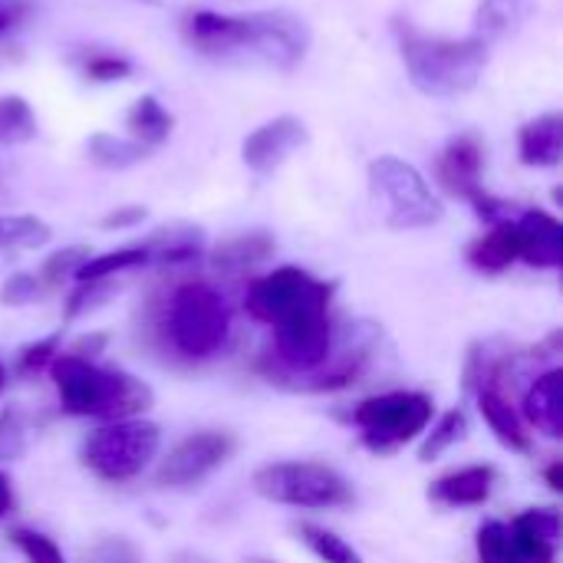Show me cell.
Wrapping results in <instances>:
<instances>
[{"instance_id": "e575fe53", "label": "cell", "mask_w": 563, "mask_h": 563, "mask_svg": "<svg viewBox=\"0 0 563 563\" xmlns=\"http://www.w3.org/2000/svg\"><path fill=\"white\" fill-rule=\"evenodd\" d=\"M82 73L92 82H115V79H129L132 76V63L125 56H115V53H96V56L86 59Z\"/></svg>"}, {"instance_id": "8d00e7d4", "label": "cell", "mask_w": 563, "mask_h": 563, "mask_svg": "<svg viewBox=\"0 0 563 563\" xmlns=\"http://www.w3.org/2000/svg\"><path fill=\"white\" fill-rule=\"evenodd\" d=\"M40 277L36 274H10L0 287V303L3 307H26L40 297Z\"/></svg>"}, {"instance_id": "7a4b0ae2", "label": "cell", "mask_w": 563, "mask_h": 563, "mask_svg": "<svg viewBox=\"0 0 563 563\" xmlns=\"http://www.w3.org/2000/svg\"><path fill=\"white\" fill-rule=\"evenodd\" d=\"M393 33L409 73V82L422 96L452 99L465 96L478 86L485 66H488V43L478 36H432L422 33L409 16L393 20Z\"/></svg>"}, {"instance_id": "f6af8a7d", "label": "cell", "mask_w": 563, "mask_h": 563, "mask_svg": "<svg viewBox=\"0 0 563 563\" xmlns=\"http://www.w3.org/2000/svg\"><path fill=\"white\" fill-rule=\"evenodd\" d=\"M241 563H277V561H271V558H247V561H241Z\"/></svg>"}, {"instance_id": "d590c367", "label": "cell", "mask_w": 563, "mask_h": 563, "mask_svg": "<svg viewBox=\"0 0 563 563\" xmlns=\"http://www.w3.org/2000/svg\"><path fill=\"white\" fill-rule=\"evenodd\" d=\"M56 350H59V333L46 336V340H36V343H26L16 356V369L23 376H33L40 369H46L53 360H56Z\"/></svg>"}, {"instance_id": "2e32d148", "label": "cell", "mask_w": 563, "mask_h": 563, "mask_svg": "<svg viewBox=\"0 0 563 563\" xmlns=\"http://www.w3.org/2000/svg\"><path fill=\"white\" fill-rule=\"evenodd\" d=\"M563 155V115L544 112L521 125L518 132V158L528 168H554Z\"/></svg>"}, {"instance_id": "e0dca14e", "label": "cell", "mask_w": 563, "mask_h": 563, "mask_svg": "<svg viewBox=\"0 0 563 563\" xmlns=\"http://www.w3.org/2000/svg\"><path fill=\"white\" fill-rule=\"evenodd\" d=\"M148 251V264H188L205 254V228L175 221L139 241Z\"/></svg>"}, {"instance_id": "d4e9b609", "label": "cell", "mask_w": 563, "mask_h": 563, "mask_svg": "<svg viewBox=\"0 0 563 563\" xmlns=\"http://www.w3.org/2000/svg\"><path fill=\"white\" fill-rule=\"evenodd\" d=\"M294 531H297L300 544H303L317 561L366 563V558H363V554H360L346 538H340V534H336V531H330V528H320V525H313V521H303V525H297Z\"/></svg>"}, {"instance_id": "ee69618b", "label": "cell", "mask_w": 563, "mask_h": 563, "mask_svg": "<svg viewBox=\"0 0 563 563\" xmlns=\"http://www.w3.org/2000/svg\"><path fill=\"white\" fill-rule=\"evenodd\" d=\"M3 386H7V366L0 363V393H3Z\"/></svg>"}, {"instance_id": "f546056e", "label": "cell", "mask_w": 563, "mask_h": 563, "mask_svg": "<svg viewBox=\"0 0 563 563\" xmlns=\"http://www.w3.org/2000/svg\"><path fill=\"white\" fill-rule=\"evenodd\" d=\"M26 416L16 406H7L0 412V462H16L26 452Z\"/></svg>"}, {"instance_id": "60d3db41", "label": "cell", "mask_w": 563, "mask_h": 563, "mask_svg": "<svg viewBox=\"0 0 563 563\" xmlns=\"http://www.w3.org/2000/svg\"><path fill=\"white\" fill-rule=\"evenodd\" d=\"M168 563H214L211 558H205V554H198V551H178V554H172Z\"/></svg>"}, {"instance_id": "4fadbf2b", "label": "cell", "mask_w": 563, "mask_h": 563, "mask_svg": "<svg viewBox=\"0 0 563 563\" xmlns=\"http://www.w3.org/2000/svg\"><path fill=\"white\" fill-rule=\"evenodd\" d=\"M518 257L538 271L563 267V228L561 221L541 208H528L518 221Z\"/></svg>"}, {"instance_id": "b9f144b4", "label": "cell", "mask_w": 563, "mask_h": 563, "mask_svg": "<svg viewBox=\"0 0 563 563\" xmlns=\"http://www.w3.org/2000/svg\"><path fill=\"white\" fill-rule=\"evenodd\" d=\"M548 485H551L554 492H563V462H554V465L548 468Z\"/></svg>"}, {"instance_id": "30bf717a", "label": "cell", "mask_w": 563, "mask_h": 563, "mask_svg": "<svg viewBox=\"0 0 563 563\" xmlns=\"http://www.w3.org/2000/svg\"><path fill=\"white\" fill-rule=\"evenodd\" d=\"M234 449H238V442H234L231 432H218V429L195 432V435L181 439L158 462L155 485L158 488H172V492L198 488L205 478H211L234 455Z\"/></svg>"}, {"instance_id": "1f68e13d", "label": "cell", "mask_w": 563, "mask_h": 563, "mask_svg": "<svg viewBox=\"0 0 563 563\" xmlns=\"http://www.w3.org/2000/svg\"><path fill=\"white\" fill-rule=\"evenodd\" d=\"M112 294H115V284L112 280H86V284H79L69 294V300H66V320H76V317L102 307Z\"/></svg>"}, {"instance_id": "6da1fadb", "label": "cell", "mask_w": 563, "mask_h": 563, "mask_svg": "<svg viewBox=\"0 0 563 563\" xmlns=\"http://www.w3.org/2000/svg\"><path fill=\"white\" fill-rule=\"evenodd\" d=\"M185 40L191 49L224 63H264L277 73H294L310 49V23L294 10L218 13L195 10L185 16Z\"/></svg>"}, {"instance_id": "ab89813d", "label": "cell", "mask_w": 563, "mask_h": 563, "mask_svg": "<svg viewBox=\"0 0 563 563\" xmlns=\"http://www.w3.org/2000/svg\"><path fill=\"white\" fill-rule=\"evenodd\" d=\"M10 508H13V492H10V482H7V475L0 472V521L10 515Z\"/></svg>"}, {"instance_id": "ffe728a7", "label": "cell", "mask_w": 563, "mask_h": 563, "mask_svg": "<svg viewBox=\"0 0 563 563\" xmlns=\"http://www.w3.org/2000/svg\"><path fill=\"white\" fill-rule=\"evenodd\" d=\"M125 129H129V139H135L139 145L158 148L168 142L175 129V115L155 96H139L125 112Z\"/></svg>"}, {"instance_id": "8992f818", "label": "cell", "mask_w": 563, "mask_h": 563, "mask_svg": "<svg viewBox=\"0 0 563 563\" xmlns=\"http://www.w3.org/2000/svg\"><path fill=\"white\" fill-rule=\"evenodd\" d=\"M162 449V429L145 419L106 422L82 442V465L102 482H132L139 478Z\"/></svg>"}, {"instance_id": "44dd1931", "label": "cell", "mask_w": 563, "mask_h": 563, "mask_svg": "<svg viewBox=\"0 0 563 563\" xmlns=\"http://www.w3.org/2000/svg\"><path fill=\"white\" fill-rule=\"evenodd\" d=\"M518 261V231L515 221H501L495 224L488 234H482L472 247H468V264L482 274H501Z\"/></svg>"}, {"instance_id": "277c9868", "label": "cell", "mask_w": 563, "mask_h": 563, "mask_svg": "<svg viewBox=\"0 0 563 563\" xmlns=\"http://www.w3.org/2000/svg\"><path fill=\"white\" fill-rule=\"evenodd\" d=\"M257 498L300 511H330L356 501L353 482L327 462H267L251 475Z\"/></svg>"}, {"instance_id": "83f0119b", "label": "cell", "mask_w": 563, "mask_h": 563, "mask_svg": "<svg viewBox=\"0 0 563 563\" xmlns=\"http://www.w3.org/2000/svg\"><path fill=\"white\" fill-rule=\"evenodd\" d=\"M36 139V112L23 96H0V145H23Z\"/></svg>"}, {"instance_id": "7402d4cb", "label": "cell", "mask_w": 563, "mask_h": 563, "mask_svg": "<svg viewBox=\"0 0 563 563\" xmlns=\"http://www.w3.org/2000/svg\"><path fill=\"white\" fill-rule=\"evenodd\" d=\"M274 247H277V241H274L267 231L234 234V238H228V241H221V244L214 247L211 264H214L218 271H231V274H238V271H247V267H254V264L267 261V257L274 254Z\"/></svg>"}, {"instance_id": "603a6c76", "label": "cell", "mask_w": 563, "mask_h": 563, "mask_svg": "<svg viewBox=\"0 0 563 563\" xmlns=\"http://www.w3.org/2000/svg\"><path fill=\"white\" fill-rule=\"evenodd\" d=\"M152 148L139 145L135 139H122V135H109V132H96L86 139V155L92 165L99 168H109V172H122V168H132L139 162L148 158Z\"/></svg>"}, {"instance_id": "d6986e66", "label": "cell", "mask_w": 563, "mask_h": 563, "mask_svg": "<svg viewBox=\"0 0 563 563\" xmlns=\"http://www.w3.org/2000/svg\"><path fill=\"white\" fill-rule=\"evenodd\" d=\"M538 0H482L475 10V33L478 40H485L488 46L495 40L511 36L534 10Z\"/></svg>"}, {"instance_id": "4dcf8cb0", "label": "cell", "mask_w": 563, "mask_h": 563, "mask_svg": "<svg viewBox=\"0 0 563 563\" xmlns=\"http://www.w3.org/2000/svg\"><path fill=\"white\" fill-rule=\"evenodd\" d=\"M10 544L26 558V563H66L63 551L56 548L53 538H46L40 531H30V528H13Z\"/></svg>"}, {"instance_id": "9a60e30c", "label": "cell", "mask_w": 563, "mask_h": 563, "mask_svg": "<svg viewBox=\"0 0 563 563\" xmlns=\"http://www.w3.org/2000/svg\"><path fill=\"white\" fill-rule=\"evenodd\" d=\"M525 419L544 439H563V369L541 373L525 393Z\"/></svg>"}, {"instance_id": "f35d334b", "label": "cell", "mask_w": 563, "mask_h": 563, "mask_svg": "<svg viewBox=\"0 0 563 563\" xmlns=\"http://www.w3.org/2000/svg\"><path fill=\"white\" fill-rule=\"evenodd\" d=\"M106 346H109V333H82L66 353L69 356H79V360H89V363H96V356H102L106 353Z\"/></svg>"}, {"instance_id": "ac0fdd59", "label": "cell", "mask_w": 563, "mask_h": 563, "mask_svg": "<svg viewBox=\"0 0 563 563\" xmlns=\"http://www.w3.org/2000/svg\"><path fill=\"white\" fill-rule=\"evenodd\" d=\"M475 396H478V409H482L488 429L495 432V439H498L505 449L528 455V452H531V432H528L525 419L515 412V406L505 399V393H498V389H482V393H475Z\"/></svg>"}, {"instance_id": "5bb4252c", "label": "cell", "mask_w": 563, "mask_h": 563, "mask_svg": "<svg viewBox=\"0 0 563 563\" xmlns=\"http://www.w3.org/2000/svg\"><path fill=\"white\" fill-rule=\"evenodd\" d=\"M498 472L492 465H468L459 472H449L429 485V501L442 508H478L492 498Z\"/></svg>"}, {"instance_id": "3957f363", "label": "cell", "mask_w": 563, "mask_h": 563, "mask_svg": "<svg viewBox=\"0 0 563 563\" xmlns=\"http://www.w3.org/2000/svg\"><path fill=\"white\" fill-rule=\"evenodd\" d=\"M49 376L59 396V409L66 416L119 422L142 419V412L155 406L152 386L139 376L122 369H102L69 353H56V360L49 363Z\"/></svg>"}, {"instance_id": "836d02e7", "label": "cell", "mask_w": 563, "mask_h": 563, "mask_svg": "<svg viewBox=\"0 0 563 563\" xmlns=\"http://www.w3.org/2000/svg\"><path fill=\"white\" fill-rule=\"evenodd\" d=\"M86 257H89V247H79V244H73V247H63V251H56V254H49V257L43 261V271H40V277H43L46 284H59L63 277H73Z\"/></svg>"}, {"instance_id": "7bdbcfd3", "label": "cell", "mask_w": 563, "mask_h": 563, "mask_svg": "<svg viewBox=\"0 0 563 563\" xmlns=\"http://www.w3.org/2000/svg\"><path fill=\"white\" fill-rule=\"evenodd\" d=\"M10 23H13V13L0 7V33H7V30H10Z\"/></svg>"}, {"instance_id": "ba28073f", "label": "cell", "mask_w": 563, "mask_h": 563, "mask_svg": "<svg viewBox=\"0 0 563 563\" xmlns=\"http://www.w3.org/2000/svg\"><path fill=\"white\" fill-rule=\"evenodd\" d=\"M333 294H336L333 280H317L303 267H277L274 274L251 280L244 310L257 323H267L277 330V327L310 317V313H330Z\"/></svg>"}, {"instance_id": "9c48e42d", "label": "cell", "mask_w": 563, "mask_h": 563, "mask_svg": "<svg viewBox=\"0 0 563 563\" xmlns=\"http://www.w3.org/2000/svg\"><path fill=\"white\" fill-rule=\"evenodd\" d=\"M350 422L360 429V439L369 452L386 455L429 432L432 399L426 393H406V389L369 396L350 412Z\"/></svg>"}, {"instance_id": "d6a6232c", "label": "cell", "mask_w": 563, "mask_h": 563, "mask_svg": "<svg viewBox=\"0 0 563 563\" xmlns=\"http://www.w3.org/2000/svg\"><path fill=\"white\" fill-rule=\"evenodd\" d=\"M82 563H142V554L129 538L115 534V538H99L92 548H86Z\"/></svg>"}, {"instance_id": "74e56055", "label": "cell", "mask_w": 563, "mask_h": 563, "mask_svg": "<svg viewBox=\"0 0 563 563\" xmlns=\"http://www.w3.org/2000/svg\"><path fill=\"white\" fill-rule=\"evenodd\" d=\"M145 218H148V208L145 205H125V208H115V211L102 214L99 218V228L102 231H129V228H139Z\"/></svg>"}, {"instance_id": "484cf974", "label": "cell", "mask_w": 563, "mask_h": 563, "mask_svg": "<svg viewBox=\"0 0 563 563\" xmlns=\"http://www.w3.org/2000/svg\"><path fill=\"white\" fill-rule=\"evenodd\" d=\"M49 238V224L33 214H0V251H36Z\"/></svg>"}, {"instance_id": "4316f807", "label": "cell", "mask_w": 563, "mask_h": 563, "mask_svg": "<svg viewBox=\"0 0 563 563\" xmlns=\"http://www.w3.org/2000/svg\"><path fill=\"white\" fill-rule=\"evenodd\" d=\"M468 435V416L462 409H449L445 416H439V422L432 426V432H422L419 442V462H435L442 459L452 445L465 442Z\"/></svg>"}, {"instance_id": "cb8c5ba5", "label": "cell", "mask_w": 563, "mask_h": 563, "mask_svg": "<svg viewBox=\"0 0 563 563\" xmlns=\"http://www.w3.org/2000/svg\"><path fill=\"white\" fill-rule=\"evenodd\" d=\"M148 264V251L142 244H125L119 251H109V254H89L79 271L73 274L79 284L86 280H112L115 274H125V271H135V267H145Z\"/></svg>"}, {"instance_id": "52a82bcc", "label": "cell", "mask_w": 563, "mask_h": 563, "mask_svg": "<svg viewBox=\"0 0 563 563\" xmlns=\"http://www.w3.org/2000/svg\"><path fill=\"white\" fill-rule=\"evenodd\" d=\"M369 191L386 211V228L393 231H419L442 221L445 208L439 195L429 188L422 172L396 155H379L369 162Z\"/></svg>"}, {"instance_id": "f1b7e54d", "label": "cell", "mask_w": 563, "mask_h": 563, "mask_svg": "<svg viewBox=\"0 0 563 563\" xmlns=\"http://www.w3.org/2000/svg\"><path fill=\"white\" fill-rule=\"evenodd\" d=\"M475 551H478V563H521L511 528L505 521H485L478 528Z\"/></svg>"}, {"instance_id": "5b68a950", "label": "cell", "mask_w": 563, "mask_h": 563, "mask_svg": "<svg viewBox=\"0 0 563 563\" xmlns=\"http://www.w3.org/2000/svg\"><path fill=\"white\" fill-rule=\"evenodd\" d=\"M231 333L228 300L201 280L172 290L165 307V336L172 350L185 360H208L221 353Z\"/></svg>"}, {"instance_id": "8fae6325", "label": "cell", "mask_w": 563, "mask_h": 563, "mask_svg": "<svg viewBox=\"0 0 563 563\" xmlns=\"http://www.w3.org/2000/svg\"><path fill=\"white\" fill-rule=\"evenodd\" d=\"M307 142H310V132L297 115H277L244 139L241 158L254 175H274Z\"/></svg>"}, {"instance_id": "7c38bea8", "label": "cell", "mask_w": 563, "mask_h": 563, "mask_svg": "<svg viewBox=\"0 0 563 563\" xmlns=\"http://www.w3.org/2000/svg\"><path fill=\"white\" fill-rule=\"evenodd\" d=\"M482 168H485V148L478 142V135H455L439 155V181H442V188L449 195L468 201V205L485 191Z\"/></svg>"}]
</instances>
